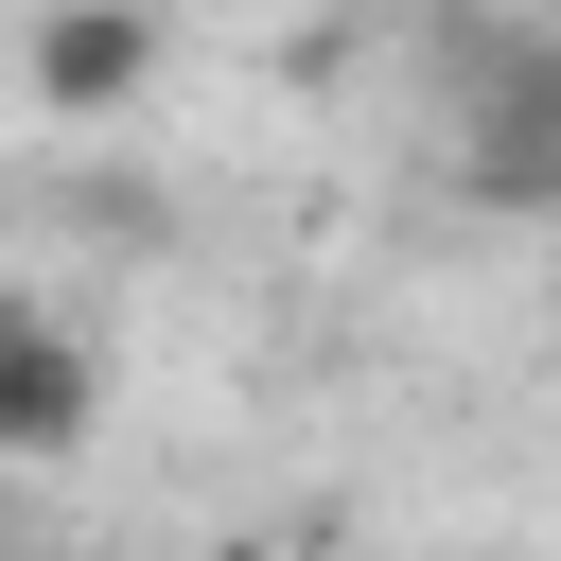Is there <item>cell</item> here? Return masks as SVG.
Instances as JSON below:
<instances>
[{
	"instance_id": "obj_3",
	"label": "cell",
	"mask_w": 561,
	"mask_h": 561,
	"mask_svg": "<svg viewBox=\"0 0 561 561\" xmlns=\"http://www.w3.org/2000/svg\"><path fill=\"white\" fill-rule=\"evenodd\" d=\"M70 421H88V368H70L35 316H0V438H18V456H53Z\"/></svg>"
},
{
	"instance_id": "obj_1",
	"label": "cell",
	"mask_w": 561,
	"mask_h": 561,
	"mask_svg": "<svg viewBox=\"0 0 561 561\" xmlns=\"http://www.w3.org/2000/svg\"><path fill=\"white\" fill-rule=\"evenodd\" d=\"M456 140H473L491 193H561V18L456 35Z\"/></svg>"
},
{
	"instance_id": "obj_2",
	"label": "cell",
	"mask_w": 561,
	"mask_h": 561,
	"mask_svg": "<svg viewBox=\"0 0 561 561\" xmlns=\"http://www.w3.org/2000/svg\"><path fill=\"white\" fill-rule=\"evenodd\" d=\"M140 70H158L140 0H88V18H53V35H35V88H53V105H123Z\"/></svg>"
}]
</instances>
